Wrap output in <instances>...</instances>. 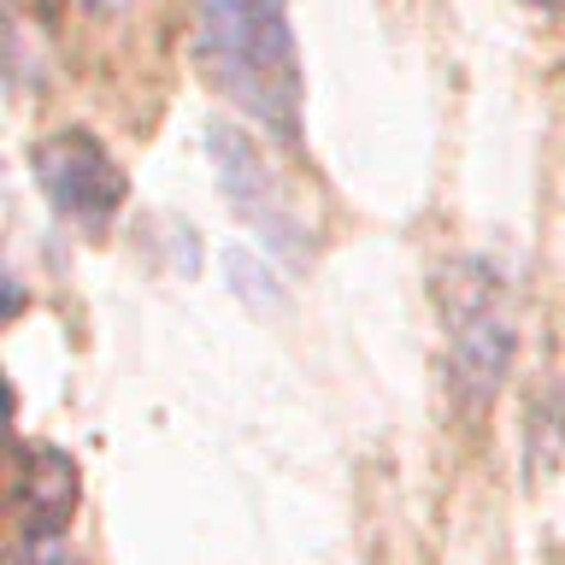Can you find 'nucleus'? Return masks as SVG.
<instances>
[{
    "label": "nucleus",
    "instance_id": "obj_6",
    "mask_svg": "<svg viewBox=\"0 0 565 565\" xmlns=\"http://www.w3.org/2000/svg\"><path fill=\"white\" fill-rule=\"evenodd\" d=\"M519 7H530V12H565V0H519Z\"/></svg>",
    "mask_w": 565,
    "mask_h": 565
},
{
    "label": "nucleus",
    "instance_id": "obj_4",
    "mask_svg": "<svg viewBox=\"0 0 565 565\" xmlns=\"http://www.w3.org/2000/svg\"><path fill=\"white\" fill-rule=\"evenodd\" d=\"M206 153H212V171H218V189H224L230 212H236L254 236H265L271 247H307V224L289 212V194L277 189L271 159H265L254 141L242 130H230V124H212Z\"/></svg>",
    "mask_w": 565,
    "mask_h": 565
},
{
    "label": "nucleus",
    "instance_id": "obj_2",
    "mask_svg": "<svg viewBox=\"0 0 565 565\" xmlns=\"http://www.w3.org/2000/svg\"><path fill=\"white\" fill-rule=\"evenodd\" d=\"M441 307H448V383L466 413H483L519 360L512 289L489 259H466L441 289Z\"/></svg>",
    "mask_w": 565,
    "mask_h": 565
},
{
    "label": "nucleus",
    "instance_id": "obj_3",
    "mask_svg": "<svg viewBox=\"0 0 565 565\" xmlns=\"http://www.w3.org/2000/svg\"><path fill=\"white\" fill-rule=\"evenodd\" d=\"M30 171H35V183H42L47 206L60 212L65 224L88 230V236L113 230V218L124 212V201H130V177H124V166L95 130L42 136L30 148Z\"/></svg>",
    "mask_w": 565,
    "mask_h": 565
},
{
    "label": "nucleus",
    "instance_id": "obj_1",
    "mask_svg": "<svg viewBox=\"0 0 565 565\" xmlns=\"http://www.w3.org/2000/svg\"><path fill=\"white\" fill-rule=\"evenodd\" d=\"M194 60L201 77L282 141L307 130V77L289 24V0H201L194 18Z\"/></svg>",
    "mask_w": 565,
    "mask_h": 565
},
{
    "label": "nucleus",
    "instance_id": "obj_5",
    "mask_svg": "<svg viewBox=\"0 0 565 565\" xmlns=\"http://www.w3.org/2000/svg\"><path fill=\"white\" fill-rule=\"evenodd\" d=\"M83 501L77 459L47 448V441H18V471H12V512L24 542H60L71 512Z\"/></svg>",
    "mask_w": 565,
    "mask_h": 565
}]
</instances>
